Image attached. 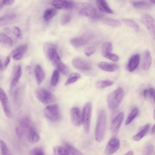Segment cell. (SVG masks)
Here are the masks:
<instances>
[{
  "instance_id": "1",
  "label": "cell",
  "mask_w": 155,
  "mask_h": 155,
  "mask_svg": "<svg viewBox=\"0 0 155 155\" xmlns=\"http://www.w3.org/2000/svg\"><path fill=\"white\" fill-rule=\"evenodd\" d=\"M57 48L56 45L50 43H46L43 46L44 51L47 57L58 71L62 74L66 75L68 73V68L61 60L57 52Z\"/></svg>"
},
{
  "instance_id": "2",
  "label": "cell",
  "mask_w": 155,
  "mask_h": 155,
  "mask_svg": "<svg viewBox=\"0 0 155 155\" xmlns=\"http://www.w3.org/2000/svg\"><path fill=\"white\" fill-rule=\"evenodd\" d=\"M106 122V112L104 110L102 109L99 112L95 130V138L98 142H101L104 137Z\"/></svg>"
},
{
  "instance_id": "3",
  "label": "cell",
  "mask_w": 155,
  "mask_h": 155,
  "mask_svg": "<svg viewBox=\"0 0 155 155\" xmlns=\"http://www.w3.org/2000/svg\"><path fill=\"white\" fill-rule=\"evenodd\" d=\"M124 95L123 89L120 87L110 93L107 96V100L109 108L111 110L116 109L121 103Z\"/></svg>"
},
{
  "instance_id": "4",
  "label": "cell",
  "mask_w": 155,
  "mask_h": 155,
  "mask_svg": "<svg viewBox=\"0 0 155 155\" xmlns=\"http://www.w3.org/2000/svg\"><path fill=\"white\" fill-rule=\"evenodd\" d=\"M92 105L90 102L84 105L82 112V124L85 132L88 134L90 130Z\"/></svg>"
},
{
  "instance_id": "5",
  "label": "cell",
  "mask_w": 155,
  "mask_h": 155,
  "mask_svg": "<svg viewBox=\"0 0 155 155\" xmlns=\"http://www.w3.org/2000/svg\"><path fill=\"white\" fill-rule=\"evenodd\" d=\"M35 95L40 101L45 104L53 103L56 100V97L51 92L42 87L39 88L36 90Z\"/></svg>"
},
{
  "instance_id": "6",
  "label": "cell",
  "mask_w": 155,
  "mask_h": 155,
  "mask_svg": "<svg viewBox=\"0 0 155 155\" xmlns=\"http://www.w3.org/2000/svg\"><path fill=\"white\" fill-rule=\"evenodd\" d=\"M32 126L30 120L27 117H24L19 121L16 132L20 138L27 137L31 128Z\"/></svg>"
},
{
  "instance_id": "7",
  "label": "cell",
  "mask_w": 155,
  "mask_h": 155,
  "mask_svg": "<svg viewBox=\"0 0 155 155\" xmlns=\"http://www.w3.org/2000/svg\"><path fill=\"white\" fill-rule=\"evenodd\" d=\"M80 15L90 18L97 19L101 18L103 16V14L90 5H85L81 9Z\"/></svg>"
},
{
  "instance_id": "8",
  "label": "cell",
  "mask_w": 155,
  "mask_h": 155,
  "mask_svg": "<svg viewBox=\"0 0 155 155\" xmlns=\"http://www.w3.org/2000/svg\"><path fill=\"white\" fill-rule=\"evenodd\" d=\"M44 114L45 117L49 120L55 121L60 117L58 106L57 104H53L47 106L44 109Z\"/></svg>"
},
{
  "instance_id": "9",
  "label": "cell",
  "mask_w": 155,
  "mask_h": 155,
  "mask_svg": "<svg viewBox=\"0 0 155 155\" xmlns=\"http://www.w3.org/2000/svg\"><path fill=\"white\" fill-rule=\"evenodd\" d=\"M93 36L92 33L88 32L84 35L71 39V43L74 47H78L87 44Z\"/></svg>"
},
{
  "instance_id": "10",
  "label": "cell",
  "mask_w": 155,
  "mask_h": 155,
  "mask_svg": "<svg viewBox=\"0 0 155 155\" xmlns=\"http://www.w3.org/2000/svg\"><path fill=\"white\" fill-rule=\"evenodd\" d=\"M141 21L151 35L155 38V21L154 19L149 15L144 14L142 17Z\"/></svg>"
},
{
  "instance_id": "11",
  "label": "cell",
  "mask_w": 155,
  "mask_h": 155,
  "mask_svg": "<svg viewBox=\"0 0 155 155\" xmlns=\"http://www.w3.org/2000/svg\"><path fill=\"white\" fill-rule=\"evenodd\" d=\"M71 122L76 126H79L82 124V113L79 108L72 107L70 111Z\"/></svg>"
},
{
  "instance_id": "12",
  "label": "cell",
  "mask_w": 155,
  "mask_h": 155,
  "mask_svg": "<svg viewBox=\"0 0 155 155\" xmlns=\"http://www.w3.org/2000/svg\"><path fill=\"white\" fill-rule=\"evenodd\" d=\"M0 99L4 112L7 117L11 115L10 106L7 95L2 88H0Z\"/></svg>"
},
{
  "instance_id": "13",
  "label": "cell",
  "mask_w": 155,
  "mask_h": 155,
  "mask_svg": "<svg viewBox=\"0 0 155 155\" xmlns=\"http://www.w3.org/2000/svg\"><path fill=\"white\" fill-rule=\"evenodd\" d=\"M120 142L117 138H113L108 143L104 153L107 155H111L116 152L119 148Z\"/></svg>"
},
{
  "instance_id": "14",
  "label": "cell",
  "mask_w": 155,
  "mask_h": 155,
  "mask_svg": "<svg viewBox=\"0 0 155 155\" xmlns=\"http://www.w3.org/2000/svg\"><path fill=\"white\" fill-rule=\"evenodd\" d=\"M72 64L76 68L82 71H88L91 68L90 63L79 58H74L72 61Z\"/></svg>"
},
{
  "instance_id": "15",
  "label": "cell",
  "mask_w": 155,
  "mask_h": 155,
  "mask_svg": "<svg viewBox=\"0 0 155 155\" xmlns=\"http://www.w3.org/2000/svg\"><path fill=\"white\" fill-rule=\"evenodd\" d=\"M28 46L27 44L20 45L13 50L10 54V56L16 61L21 59L26 51Z\"/></svg>"
},
{
  "instance_id": "16",
  "label": "cell",
  "mask_w": 155,
  "mask_h": 155,
  "mask_svg": "<svg viewBox=\"0 0 155 155\" xmlns=\"http://www.w3.org/2000/svg\"><path fill=\"white\" fill-rule=\"evenodd\" d=\"M124 117V113H120L112 121L110 129L114 133H117L121 126Z\"/></svg>"
},
{
  "instance_id": "17",
  "label": "cell",
  "mask_w": 155,
  "mask_h": 155,
  "mask_svg": "<svg viewBox=\"0 0 155 155\" xmlns=\"http://www.w3.org/2000/svg\"><path fill=\"white\" fill-rule=\"evenodd\" d=\"M51 4L58 9H70L74 5L73 2L70 0H54L51 2Z\"/></svg>"
},
{
  "instance_id": "18",
  "label": "cell",
  "mask_w": 155,
  "mask_h": 155,
  "mask_svg": "<svg viewBox=\"0 0 155 155\" xmlns=\"http://www.w3.org/2000/svg\"><path fill=\"white\" fill-rule=\"evenodd\" d=\"M140 60V56L138 54L133 55L130 59L127 68L130 72L134 71L138 66Z\"/></svg>"
},
{
  "instance_id": "19",
  "label": "cell",
  "mask_w": 155,
  "mask_h": 155,
  "mask_svg": "<svg viewBox=\"0 0 155 155\" xmlns=\"http://www.w3.org/2000/svg\"><path fill=\"white\" fill-rule=\"evenodd\" d=\"M98 67L101 70L109 72H113L118 68V66L114 64L105 62H101L98 64Z\"/></svg>"
},
{
  "instance_id": "20",
  "label": "cell",
  "mask_w": 155,
  "mask_h": 155,
  "mask_svg": "<svg viewBox=\"0 0 155 155\" xmlns=\"http://www.w3.org/2000/svg\"><path fill=\"white\" fill-rule=\"evenodd\" d=\"M152 58L149 50L147 49L144 52L142 62V68L145 71L148 70L152 63Z\"/></svg>"
},
{
  "instance_id": "21",
  "label": "cell",
  "mask_w": 155,
  "mask_h": 155,
  "mask_svg": "<svg viewBox=\"0 0 155 155\" xmlns=\"http://www.w3.org/2000/svg\"><path fill=\"white\" fill-rule=\"evenodd\" d=\"M35 74L37 83L40 85L45 78L44 71L40 65L37 64L35 68Z\"/></svg>"
},
{
  "instance_id": "22",
  "label": "cell",
  "mask_w": 155,
  "mask_h": 155,
  "mask_svg": "<svg viewBox=\"0 0 155 155\" xmlns=\"http://www.w3.org/2000/svg\"><path fill=\"white\" fill-rule=\"evenodd\" d=\"M22 74L21 67L20 65L16 66L15 68L14 75L11 83V87L13 88L18 83Z\"/></svg>"
},
{
  "instance_id": "23",
  "label": "cell",
  "mask_w": 155,
  "mask_h": 155,
  "mask_svg": "<svg viewBox=\"0 0 155 155\" xmlns=\"http://www.w3.org/2000/svg\"><path fill=\"white\" fill-rule=\"evenodd\" d=\"M27 138L28 141L31 143H35L39 141V136L33 126L31 128Z\"/></svg>"
},
{
  "instance_id": "24",
  "label": "cell",
  "mask_w": 155,
  "mask_h": 155,
  "mask_svg": "<svg viewBox=\"0 0 155 155\" xmlns=\"http://www.w3.org/2000/svg\"><path fill=\"white\" fill-rule=\"evenodd\" d=\"M96 4L98 8L101 11L108 14H112L113 11L108 6L106 1L103 0H98Z\"/></svg>"
},
{
  "instance_id": "25",
  "label": "cell",
  "mask_w": 155,
  "mask_h": 155,
  "mask_svg": "<svg viewBox=\"0 0 155 155\" xmlns=\"http://www.w3.org/2000/svg\"><path fill=\"white\" fill-rule=\"evenodd\" d=\"M150 127L149 124H147L144 126L139 132L133 137V140L138 141L142 139L147 133Z\"/></svg>"
},
{
  "instance_id": "26",
  "label": "cell",
  "mask_w": 155,
  "mask_h": 155,
  "mask_svg": "<svg viewBox=\"0 0 155 155\" xmlns=\"http://www.w3.org/2000/svg\"><path fill=\"white\" fill-rule=\"evenodd\" d=\"M133 6L136 8L148 9L152 6V3L146 1H135L132 2Z\"/></svg>"
},
{
  "instance_id": "27",
  "label": "cell",
  "mask_w": 155,
  "mask_h": 155,
  "mask_svg": "<svg viewBox=\"0 0 155 155\" xmlns=\"http://www.w3.org/2000/svg\"><path fill=\"white\" fill-rule=\"evenodd\" d=\"M16 17L15 14H12L5 15L1 17L0 18V26H3L8 24L14 19Z\"/></svg>"
},
{
  "instance_id": "28",
  "label": "cell",
  "mask_w": 155,
  "mask_h": 155,
  "mask_svg": "<svg viewBox=\"0 0 155 155\" xmlns=\"http://www.w3.org/2000/svg\"><path fill=\"white\" fill-rule=\"evenodd\" d=\"M57 10L54 8L47 9L45 12L43 18L45 21H48L53 18L56 15Z\"/></svg>"
},
{
  "instance_id": "29",
  "label": "cell",
  "mask_w": 155,
  "mask_h": 155,
  "mask_svg": "<svg viewBox=\"0 0 155 155\" xmlns=\"http://www.w3.org/2000/svg\"><path fill=\"white\" fill-rule=\"evenodd\" d=\"M54 155H70V154L65 148L61 146H55L53 148Z\"/></svg>"
},
{
  "instance_id": "30",
  "label": "cell",
  "mask_w": 155,
  "mask_h": 155,
  "mask_svg": "<svg viewBox=\"0 0 155 155\" xmlns=\"http://www.w3.org/2000/svg\"><path fill=\"white\" fill-rule=\"evenodd\" d=\"M122 21L126 25L134 29L136 32L139 31V26L134 20L129 18H124L122 19Z\"/></svg>"
},
{
  "instance_id": "31",
  "label": "cell",
  "mask_w": 155,
  "mask_h": 155,
  "mask_svg": "<svg viewBox=\"0 0 155 155\" xmlns=\"http://www.w3.org/2000/svg\"><path fill=\"white\" fill-rule=\"evenodd\" d=\"M0 41L8 46L11 47L13 45V41L11 39L3 33H0Z\"/></svg>"
},
{
  "instance_id": "32",
  "label": "cell",
  "mask_w": 155,
  "mask_h": 155,
  "mask_svg": "<svg viewBox=\"0 0 155 155\" xmlns=\"http://www.w3.org/2000/svg\"><path fill=\"white\" fill-rule=\"evenodd\" d=\"M113 49L112 43L110 42H106L103 45L102 53L103 55L104 56L105 55L111 53Z\"/></svg>"
},
{
  "instance_id": "33",
  "label": "cell",
  "mask_w": 155,
  "mask_h": 155,
  "mask_svg": "<svg viewBox=\"0 0 155 155\" xmlns=\"http://www.w3.org/2000/svg\"><path fill=\"white\" fill-rule=\"evenodd\" d=\"M81 77L80 74L77 73H73L69 76L65 83V85H68L77 81Z\"/></svg>"
},
{
  "instance_id": "34",
  "label": "cell",
  "mask_w": 155,
  "mask_h": 155,
  "mask_svg": "<svg viewBox=\"0 0 155 155\" xmlns=\"http://www.w3.org/2000/svg\"><path fill=\"white\" fill-rule=\"evenodd\" d=\"M65 146L70 155H84L81 152L70 144H66Z\"/></svg>"
},
{
  "instance_id": "35",
  "label": "cell",
  "mask_w": 155,
  "mask_h": 155,
  "mask_svg": "<svg viewBox=\"0 0 155 155\" xmlns=\"http://www.w3.org/2000/svg\"><path fill=\"white\" fill-rule=\"evenodd\" d=\"M114 82L110 80L101 81L98 82L96 84V86L100 89L112 85Z\"/></svg>"
},
{
  "instance_id": "36",
  "label": "cell",
  "mask_w": 155,
  "mask_h": 155,
  "mask_svg": "<svg viewBox=\"0 0 155 155\" xmlns=\"http://www.w3.org/2000/svg\"><path fill=\"white\" fill-rule=\"evenodd\" d=\"M138 113V109L135 107L128 115L125 121V124L127 125L130 124L136 117Z\"/></svg>"
},
{
  "instance_id": "37",
  "label": "cell",
  "mask_w": 155,
  "mask_h": 155,
  "mask_svg": "<svg viewBox=\"0 0 155 155\" xmlns=\"http://www.w3.org/2000/svg\"><path fill=\"white\" fill-rule=\"evenodd\" d=\"M59 74L58 70H55L52 74L51 80V84L53 86H56L58 83L59 80Z\"/></svg>"
},
{
  "instance_id": "38",
  "label": "cell",
  "mask_w": 155,
  "mask_h": 155,
  "mask_svg": "<svg viewBox=\"0 0 155 155\" xmlns=\"http://www.w3.org/2000/svg\"><path fill=\"white\" fill-rule=\"evenodd\" d=\"M29 155H45L43 149L40 147H36L31 149L29 152Z\"/></svg>"
},
{
  "instance_id": "39",
  "label": "cell",
  "mask_w": 155,
  "mask_h": 155,
  "mask_svg": "<svg viewBox=\"0 0 155 155\" xmlns=\"http://www.w3.org/2000/svg\"><path fill=\"white\" fill-rule=\"evenodd\" d=\"M104 22L106 25L118 27L121 25V23L118 20L109 18L105 19Z\"/></svg>"
},
{
  "instance_id": "40",
  "label": "cell",
  "mask_w": 155,
  "mask_h": 155,
  "mask_svg": "<svg viewBox=\"0 0 155 155\" xmlns=\"http://www.w3.org/2000/svg\"><path fill=\"white\" fill-rule=\"evenodd\" d=\"M0 147L2 155H12L8 150L5 143L2 140H0Z\"/></svg>"
},
{
  "instance_id": "41",
  "label": "cell",
  "mask_w": 155,
  "mask_h": 155,
  "mask_svg": "<svg viewBox=\"0 0 155 155\" xmlns=\"http://www.w3.org/2000/svg\"><path fill=\"white\" fill-rule=\"evenodd\" d=\"M71 17V14L70 12H67L64 14L61 19V24L64 25L68 23L70 21Z\"/></svg>"
},
{
  "instance_id": "42",
  "label": "cell",
  "mask_w": 155,
  "mask_h": 155,
  "mask_svg": "<svg viewBox=\"0 0 155 155\" xmlns=\"http://www.w3.org/2000/svg\"><path fill=\"white\" fill-rule=\"evenodd\" d=\"M153 150V145L151 143L147 144L145 148L144 153L145 155H151Z\"/></svg>"
},
{
  "instance_id": "43",
  "label": "cell",
  "mask_w": 155,
  "mask_h": 155,
  "mask_svg": "<svg viewBox=\"0 0 155 155\" xmlns=\"http://www.w3.org/2000/svg\"><path fill=\"white\" fill-rule=\"evenodd\" d=\"M10 57L8 56L6 58L5 61L3 64L1 61L0 69L1 70H4L7 67L10 61Z\"/></svg>"
},
{
  "instance_id": "44",
  "label": "cell",
  "mask_w": 155,
  "mask_h": 155,
  "mask_svg": "<svg viewBox=\"0 0 155 155\" xmlns=\"http://www.w3.org/2000/svg\"><path fill=\"white\" fill-rule=\"evenodd\" d=\"M13 32L14 35L18 38L21 39L22 38V36L20 28L17 26H14Z\"/></svg>"
},
{
  "instance_id": "45",
  "label": "cell",
  "mask_w": 155,
  "mask_h": 155,
  "mask_svg": "<svg viewBox=\"0 0 155 155\" xmlns=\"http://www.w3.org/2000/svg\"><path fill=\"white\" fill-rule=\"evenodd\" d=\"M95 51V48L92 47H89L85 49L84 53L85 55L89 57L92 55Z\"/></svg>"
},
{
  "instance_id": "46",
  "label": "cell",
  "mask_w": 155,
  "mask_h": 155,
  "mask_svg": "<svg viewBox=\"0 0 155 155\" xmlns=\"http://www.w3.org/2000/svg\"><path fill=\"white\" fill-rule=\"evenodd\" d=\"M104 57L110 60L115 61H118L119 59L117 55L112 53L105 55Z\"/></svg>"
},
{
  "instance_id": "47",
  "label": "cell",
  "mask_w": 155,
  "mask_h": 155,
  "mask_svg": "<svg viewBox=\"0 0 155 155\" xmlns=\"http://www.w3.org/2000/svg\"><path fill=\"white\" fill-rule=\"evenodd\" d=\"M21 88H18L17 89L14 93V99L16 101H18L19 99V98L21 97L22 94Z\"/></svg>"
},
{
  "instance_id": "48",
  "label": "cell",
  "mask_w": 155,
  "mask_h": 155,
  "mask_svg": "<svg viewBox=\"0 0 155 155\" xmlns=\"http://www.w3.org/2000/svg\"><path fill=\"white\" fill-rule=\"evenodd\" d=\"M3 5H10L12 4L14 1L13 0H4L0 1Z\"/></svg>"
},
{
  "instance_id": "49",
  "label": "cell",
  "mask_w": 155,
  "mask_h": 155,
  "mask_svg": "<svg viewBox=\"0 0 155 155\" xmlns=\"http://www.w3.org/2000/svg\"><path fill=\"white\" fill-rule=\"evenodd\" d=\"M149 91L151 96L155 102V89L153 88H150L149 89Z\"/></svg>"
},
{
  "instance_id": "50",
  "label": "cell",
  "mask_w": 155,
  "mask_h": 155,
  "mask_svg": "<svg viewBox=\"0 0 155 155\" xmlns=\"http://www.w3.org/2000/svg\"><path fill=\"white\" fill-rule=\"evenodd\" d=\"M4 31L5 33L7 34H9L11 33L9 29L8 28H5L4 29Z\"/></svg>"
},
{
  "instance_id": "51",
  "label": "cell",
  "mask_w": 155,
  "mask_h": 155,
  "mask_svg": "<svg viewBox=\"0 0 155 155\" xmlns=\"http://www.w3.org/2000/svg\"><path fill=\"white\" fill-rule=\"evenodd\" d=\"M148 90L147 89H145L143 91V95L145 98H146L148 93Z\"/></svg>"
},
{
  "instance_id": "52",
  "label": "cell",
  "mask_w": 155,
  "mask_h": 155,
  "mask_svg": "<svg viewBox=\"0 0 155 155\" xmlns=\"http://www.w3.org/2000/svg\"><path fill=\"white\" fill-rule=\"evenodd\" d=\"M123 155H134V153L132 151H130Z\"/></svg>"
},
{
  "instance_id": "53",
  "label": "cell",
  "mask_w": 155,
  "mask_h": 155,
  "mask_svg": "<svg viewBox=\"0 0 155 155\" xmlns=\"http://www.w3.org/2000/svg\"><path fill=\"white\" fill-rule=\"evenodd\" d=\"M152 134H155V124L154 125L152 129Z\"/></svg>"
},
{
  "instance_id": "54",
  "label": "cell",
  "mask_w": 155,
  "mask_h": 155,
  "mask_svg": "<svg viewBox=\"0 0 155 155\" xmlns=\"http://www.w3.org/2000/svg\"><path fill=\"white\" fill-rule=\"evenodd\" d=\"M26 70L29 72H31V67L29 66H27L26 67Z\"/></svg>"
},
{
  "instance_id": "55",
  "label": "cell",
  "mask_w": 155,
  "mask_h": 155,
  "mask_svg": "<svg viewBox=\"0 0 155 155\" xmlns=\"http://www.w3.org/2000/svg\"><path fill=\"white\" fill-rule=\"evenodd\" d=\"M150 2H151L152 4H155V0H151L150 1Z\"/></svg>"
},
{
  "instance_id": "56",
  "label": "cell",
  "mask_w": 155,
  "mask_h": 155,
  "mask_svg": "<svg viewBox=\"0 0 155 155\" xmlns=\"http://www.w3.org/2000/svg\"><path fill=\"white\" fill-rule=\"evenodd\" d=\"M154 119L155 120V110L154 111Z\"/></svg>"
}]
</instances>
